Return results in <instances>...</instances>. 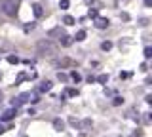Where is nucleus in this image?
I'll list each match as a JSON object with an SVG mask.
<instances>
[{"label": "nucleus", "mask_w": 152, "mask_h": 137, "mask_svg": "<svg viewBox=\"0 0 152 137\" xmlns=\"http://www.w3.org/2000/svg\"><path fill=\"white\" fill-rule=\"evenodd\" d=\"M57 78H59V80H63V82H65V80H66V74H63V73H59V74H57Z\"/></svg>", "instance_id": "obj_22"}, {"label": "nucleus", "mask_w": 152, "mask_h": 137, "mask_svg": "<svg viewBox=\"0 0 152 137\" xmlns=\"http://www.w3.org/2000/svg\"><path fill=\"white\" fill-rule=\"evenodd\" d=\"M89 126H91V120H84L82 122V127H89Z\"/></svg>", "instance_id": "obj_20"}, {"label": "nucleus", "mask_w": 152, "mask_h": 137, "mask_svg": "<svg viewBox=\"0 0 152 137\" xmlns=\"http://www.w3.org/2000/svg\"><path fill=\"white\" fill-rule=\"evenodd\" d=\"M88 15H89V17H93V19H95V17H97L99 13H97V10H89V13H88Z\"/></svg>", "instance_id": "obj_18"}, {"label": "nucleus", "mask_w": 152, "mask_h": 137, "mask_svg": "<svg viewBox=\"0 0 152 137\" xmlns=\"http://www.w3.org/2000/svg\"><path fill=\"white\" fill-rule=\"evenodd\" d=\"M63 23H65V25H69V27H70V25H74V17L65 15V17H63Z\"/></svg>", "instance_id": "obj_10"}, {"label": "nucleus", "mask_w": 152, "mask_h": 137, "mask_svg": "<svg viewBox=\"0 0 152 137\" xmlns=\"http://www.w3.org/2000/svg\"><path fill=\"white\" fill-rule=\"evenodd\" d=\"M150 55H152V48H145V57H146V59H148V57H150Z\"/></svg>", "instance_id": "obj_17"}, {"label": "nucleus", "mask_w": 152, "mask_h": 137, "mask_svg": "<svg viewBox=\"0 0 152 137\" xmlns=\"http://www.w3.org/2000/svg\"><path fill=\"white\" fill-rule=\"evenodd\" d=\"M32 12H34L36 17H42V13H44V10H42L40 4H34V6H32Z\"/></svg>", "instance_id": "obj_6"}, {"label": "nucleus", "mask_w": 152, "mask_h": 137, "mask_svg": "<svg viewBox=\"0 0 152 137\" xmlns=\"http://www.w3.org/2000/svg\"><path fill=\"white\" fill-rule=\"evenodd\" d=\"M95 27H97V29H107L108 27V19H104V17H95Z\"/></svg>", "instance_id": "obj_4"}, {"label": "nucleus", "mask_w": 152, "mask_h": 137, "mask_svg": "<svg viewBox=\"0 0 152 137\" xmlns=\"http://www.w3.org/2000/svg\"><path fill=\"white\" fill-rule=\"evenodd\" d=\"M53 126H55V130H57V131H61V130L65 127V124H63L61 120H53Z\"/></svg>", "instance_id": "obj_11"}, {"label": "nucleus", "mask_w": 152, "mask_h": 137, "mask_svg": "<svg viewBox=\"0 0 152 137\" xmlns=\"http://www.w3.org/2000/svg\"><path fill=\"white\" fill-rule=\"evenodd\" d=\"M131 137H141V133H133V135H131Z\"/></svg>", "instance_id": "obj_27"}, {"label": "nucleus", "mask_w": 152, "mask_h": 137, "mask_svg": "<svg viewBox=\"0 0 152 137\" xmlns=\"http://www.w3.org/2000/svg\"><path fill=\"white\" fill-rule=\"evenodd\" d=\"M122 103H124L122 97H116V99H114V105H122Z\"/></svg>", "instance_id": "obj_21"}, {"label": "nucleus", "mask_w": 152, "mask_h": 137, "mask_svg": "<svg viewBox=\"0 0 152 137\" xmlns=\"http://www.w3.org/2000/svg\"><path fill=\"white\" fill-rule=\"evenodd\" d=\"M97 80H99V82H101V84H104V82H107V80H108V76H107V74H101V76H99Z\"/></svg>", "instance_id": "obj_16"}, {"label": "nucleus", "mask_w": 152, "mask_h": 137, "mask_svg": "<svg viewBox=\"0 0 152 137\" xmlns=\"http://www.w3.org/2000/svg\"><path fill=\"white\" fill-rule=\"evenodd\" d=\"M101 48H103L104 51H108V50L112 48V44H110V42H103V44H101Z\"/></svg>", "instance_id": "obj_14"}, {"label": "nucleus", "mask_w": 152, "mask_h": 137, "mask_svg": "<svg viewBox=\"0 0 152 137\" xmlns=\"http://www.w3.org/2000/svg\"><path fill=\"white\" fill-rule=\"evenodd\" d=\"M70 78H72L74 82H80V80H82V76H80V74L76 73V70H72V73H70Z\"/></svg>", "instance_id": "obj_12"}, {"label": "nucleus", "mask_w": 152, "mask_h": 137, "mask_svg": "<svg viewBox=\"0 0 152 137\" xmlns=\"http://www.w3.org/2000/svg\"><path fill=\"white\" fill-rule=\"evenodd\" d=\"M66 95L74 97V95H78V92H76V89H66Z\"/></svg>", "instance_id": "obj_15"}, {"label": "nucleus", "mask_w": 152, "mask_h": 137, "mask_svg": "<svg viewBox=\"0 0 152 137\" xmlns=\"http://www.w3.org/2000/svg\"><path fill=\"white\" fill-rule=\"evenodd\" d=\"M32 29H34V25H32V23H31V25H27V27H25V32H28V31H32Z\"/></svg>", "instance_id": "obj_23"}, {"label": "nucleus", "mask_w": 152, "mask_h": 137, "mask_svg": "<svg viewBox=\"0 0 152 137\" xmlns=\"http://www.w3.org/2000/svg\"><path fill=\"white\" fill-rule=\"evenodd\" d=\"M17 8H19L17 0H0V10L6 13L8 17L17 15Z\"/></svg>", "instance_id": "obj_1"}, {"label": "nucleus", "mask_w": 152, "mask_h": 137, "mask_svg": "<svg viewBox=\"0 0 152 137\" xmlns=\"http://www.w3.org/2000/svg\"><path fill=\"white\" fill-rule=\"evenodd\" d=\"M61 8L66 10V8H69V0H61Z\"/></svg>", "instance_id": "obj_19"}, {"label": "nucleus", "mask_w": 152, "mask_h": 137, "mask_svg": "<svg viewBox=\"0 0 152 137\" xmlns=\"http://www.w3.org/2000/svg\"><path fill=\"white\" fill-rule=\"evenodd\" d=\"M36 50H38V53H42V55L57 53V46L53 44V42H50V40H40L36 44Z\"/></svg>", "instance_id": "obj_2"}, {"label": "nucleus", "mask_w": 152, "mask_h": 137, "mask_svg": "<svg viewBox=\"0 0 152 137\" xmlns=\"http://www.w3.org/2000/svg\"><path fill=\"white\" fill-rule=\"evenodd\" d=\"M8 63H12V65H17V63H19V59L15 57V55H10V57H8Z\"/></svg>", "instance_id": "obj_13"}, {"label": "nucleus", "mask_w": 152, "mask_h": 137, "mask_svg": "<svg viewBox=\"0 0 152 137\" xmlns=\"http://www.w3.org/2000/svg\"><path fill=\"white\" fill-rule=\"evenodd\" d=\"M66 65H69V67H72L74 61H72V59H61V61H55V67H66Z\"/></svg>", "instance_id": "obj_5"}, {"label": "nucleus", "mask_w": 152, "mask_h": 137, "mask_svg": "<svg viewBox=\"0 0 152 137\" xmlns=\"http://www.w3.org/2000/svg\"><path fill=\"white\" fill-rule=\"evenodd\" d=\"M4 131H6V127H4L2 124H0V133H4Z\"/></svg>", "instance_id": "obj_24"}, {"label": "nucleus", "mask_w": 152, "mask_h": 137, "mask_svg": "<svg viewBox=\"0 0 152 137\" xmlns=\"http://www.w3.org/2000/svg\"><path fill=\"white\" fill-rule=\"evenodd\" d=\"M78 42H82V40H86V31H78L76 32V36H74Z\"/></svg>", "instance_id": "obj_9"}, {"label": "nucleus", "mask_w": 152, "mask_h": 137, "mask_svg": "<svg viewBox=\"0 0 152 137\" xmlns=\"http://www.w3.org/2000/svg\"><path fill=\"white\" fill-rule=\"evenodd\" d=\"M15 114H17V108H15V107H13V108H8V111L4 112L2 116H0V120H2V122H10Z\"/></svg>", "instance_id": "obj_3"}, {"label": "nucleus", "mask_w": 152, "mask_h": 137, "mask_svg": "<svg viewBox=\"0 0 152 137\" xmlns=\"http://www.w3.org/2000/svg\"><path fill=\"white\" fill-rule=\"evenodd\" d=\"M145 4H146V6H150V4H152V0H145Z\"/></svg>", "instance_id": "obj_25"}, {"label": "nucleus", "mask_w": 152, "mask_h": 137, "mask_svg": "<svg viewBox=\"0 0 152 137\" xmlns=\"http://www.w3.org/2000/svg\"><path fill=\"white\" fill-rule=\"evenodd\" d=\"M4 101V95H2V92H0V103H2Z\"/></svg>", "instance_id": "obj_26"}, {"label": "nucleus", "mask_w": 152, "mask_h": 137, "mask_svg": "<svg viewBox=\"0 0 152 137\" xmlns=\"http://www.w3.org/2000/svg\"><path fill=\"white\" fill-rule=\"evenodd\" d=\"M50 89H51V82H50V80H46V82L40 86V92L44 93V92H50Z\"/></svg>", "instance_id": "obj_7"}, {"label": "nucleus", "mask_w": 152, "mask_h": 137, "mask_svg": "<svg viewBox=\"0 0 152 137\" xmlns=\"http://www.w3.org/2000/svg\"><path fill=\"white\" fill-rule=\"evenodd\" d=\"M61 44H63L65 48H66V46L72 44V38H70V36H66V34H63V38H61Z\"/></svg>", "instance_id": "obj_8"}]
</instances>
